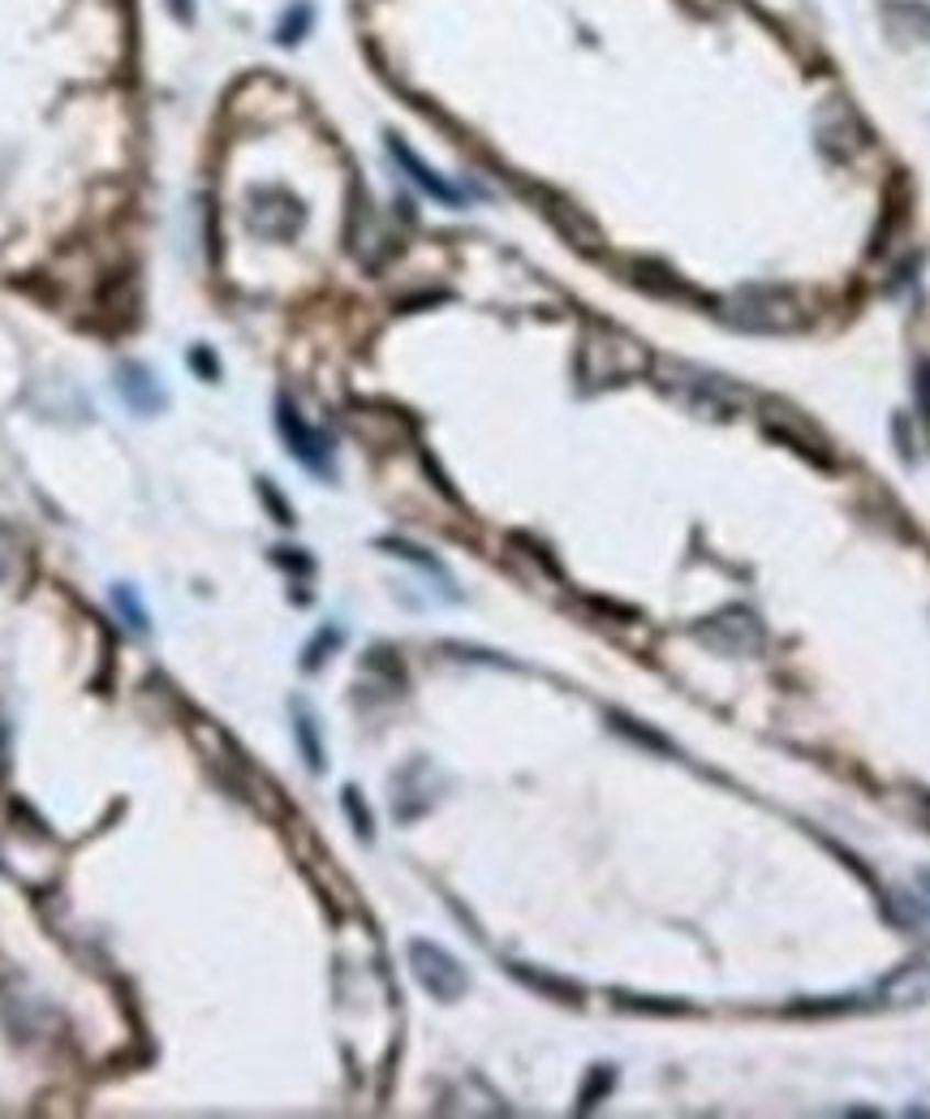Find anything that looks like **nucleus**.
<instances>
[{
	"label": "nucleus",
	"instance_id": "14",
	"mask_svg": "<svg viewBox=\"0 0 930 1119\" xmlns=\"http://www.w3.org/2000/svg\"><path fill=\"white\" fill-rule=\"evenodd\" d=\"M112 603H117V611L125 616V624H134L139 633H147L152 624H147V608L139 603V595L130 590V586H112Z\"/></svg>",
	"mask_w": 930,
	"mask_h": 1119
},
{
	"label": "nucleus",
	"instance_id": "9",
	"mask_svg": "<svg viewBox=\"0 0 930 1119\" xmlns=\"http://www.w3.org/2000/svg\"><path fill=\"white\" fill-rule=\"evenodd\" d=\"M117 392H121L125 406L134 409V413H143V418H152V413L164 409V392H159L155 375L143 362H125V366L117 370Z\"/></svg>",
	"mask_w": 930,
	"mask_h": 1119
},
{
	"label": "nucleus",
	"instance_id": "20",
	"mask_svg": "<svg viewBox=\"0 0 930 1119\" xmlns=\"http://www.w3.org/2000/svg\"><path fill=\"white\" fill-rule=\"evenodd\" d=\"M608 1085H612V1072H608V1068H599V1085H590V1089H586V1098H582V1107H595V1098H599V1094H604V1089H608Z\"/></svg>",
	"mask_w": 930,
	"mask_h": 1119
},
{
	"label": "nucleus",
	"instance_id": "1",
	"mask_svg": "<svg viewBox=\"0 0 930 1119\" xmlns=\"http://www.w3.org/2000/svg\"><path fill=\"white\" fill-rule=\"evenodd\" d=\"M723 323L737 332H754V336H779V332H797L806 323L801 298L784 285H745L737 293H728L720 306Z\"/></svg>",
	"mask_w": 930,
	"mask_h": 1119
},
{
	"label": "nucleus",
	"instance_id": "3",
	"mask_svg": "<svg viewBox=\"0 0 930 1119\" xmlns=\"http://www.w3.org/2000/svg\"><path fill=\"white\" fill-rule=\"evenodd\" d=\"M660 375L685 406H694L707 418H732L737 406L745 401V392L737 384H728L720 375H707V370H694V366H680V362H664Z\"/></svg>",
	"mask_w": 930,
	"mask_h": 1119
},
{
	"label": "nucleus",
	"instance_id": "7",
	"mask_svg": "<svg viewBox=\"0 0 930 1119\" xmlns=\"http://www.w3.org/2000/svg\"><path fill=\"white\" fill-rule=\"evenodd\" d=\"M251 203H255L251 207V224H255V233H267V237H294L307 220L302 203L289 190H258Z\"/></svg>",
	"mask_w": 930,
	"mask_h": 1119
},
{
	"label": "nucleus",
	"instance_id": "8",
	"mask_svg": "<svg viewBox=\"0 0 930 1119\" xmlns=\"http://www.w3.org/2000/svg\"><path fill=\"white\" fill-rule=\"evenodd\" d=\"M775 406V401H772ZM779 413H767V431L772 435H779V440H788L797 453H806L810 461H819V465H827L831 461V453H827V440H823V431L810 422V418H801L797 409H784V406H775Z\"/></svg>",
	"mask_w": 930,
	"mask_h": 1119
},
{
	"label": "nucleus",
	"instance_id": "17",
	"mask_svg": "<svg viewBox=\"0 0 930 1119\" xmlns=\"http://www.w3.org/2000/svg\"><path fill=\"white\" fill-rule=\"evenodd\" d=\"M345 810L358 818V835H370V818H366V810H362L358 788H345Z\"/></svg>",
	"mask_w": 930,
	"mask_h": 1119
},
{
	"label": "nucleus",
	"instance_id": "13",
	"mask_svg": "<svg viewBox=\"0 0 930 1119\" xmlns=\"http://www.w3.org/2000/svg\"><path fill=\"white\" fill-rule=\"evenodd\" d=\"M310 26H314V4H310V0H294V4L285 9V18L276 22V44H285V48L302 44L310 35Z\"/></svg>",
	"mask_w": 930,
	"mask_h": 1119
},
{
	"label": "nucleus",
	"instance_id": "18",
	"mask_svg": "<svg viewBox=\"0 0 930 1119\" xmlns=\"http://www.w3.org/2000/svg\"><path fill=\"white\" fill-rule=\"evenodd\" d=\"M918 401H922V413L930 418V362L918 366Z\"/></svg>",
	"mask_w": 930,
	"mask_h": 1119
},
{
	"label": "nucleus",
	"instance_id": "2",
	"mask_svg": "<svg viewBox=\"0 0 930 1119\" xmlns=\"http://www.w3.org/2000/svg\"><path fill=\"white\" fill-rule=\"evenodd\" d=\"M646 362H651L646 350L638 341L612 332V328H599L582 341V375L590 384H620V379L646 370Z\"/></svg>",
	"mask_w": 930,
	"mask_h": 1119
},
{
	"label": "nucleus",
	"instance_id": "12",
	"mask_svg": "<svg viewBox=\"0 0 930 1119\" xmlns=\"http://www.w3.org/2000/svg\"><path fill=\"white\" fill-rule=\"evenodd\" d=\"M930 995V968L927 965H905L896 977L883 982V999L887 1004H918Z\"/></svg>",
	"mask_w": 930,
	"mask_h": 1119
},
{
	"label": "nucleus",
	"instance_id": "5",
	"mask_svg": "<svg viewBox=\"0 0 930 1119\" xmlns=\"http://www.w3.org/2000/svg\"><path fill=\"white\" fill-rule=\"evenodd\" d=\"M698 638L707 646H716L720 655H754L763 646V624L754 620L750 608H728L716 611L698 624Z\"/></svg>",
	"mask_w": 930,
	"mask_h": 1119
},
{
	"label": "nucleus",
	"instance_id": "15",
	"mask_svg": "<svg viewBox=\"0 0 930 1119\" xmlns=\"http://www.w3.org/2000/svg\"><path fill=\"white\" fill-rule=\"evenodd\" d=\"M298 741L307 745V763L319 771V766H323V750H319V736H314V719H310V714H298Z\"/></svg>",
	"mask_w": 930,
	"mask_h": 1119
},
{
	"label": "nucleus",
	"instance_id": "6",
	"mask_svg": "<svg viewBox=\"0 0 930 1119\" xmlns=\"http://www.w3.org/2000/svg\"><path fill=\"white\" fill-rule=\"evenodd\" d=\"M276 426H280V435H285L289 453L302 461L307 469H314V474H328V469H332V444H328V435H323V431H314L307 418L294 409L289 397H280V401H276Z\"/></svg>",
	"mask_w": 930,
	"mask_h": 1119
},
{
	"label": "nucleus",
	"instance_id": "11",
	"mask_svg": "<svg viewBox=\"0 0 930 1119\" xmlns=\"http://www.w3.org/2000/svg\"><path fill=\"white\" fill-rule=\"evenodd\" d=\"M883 22L900 40L930 44V4H922V0H887L883 4Z\"/></svg>",
	"mask_w": 930,
	"mask_h": 1119
},
{
	"label": "nucleus",
	"instance_id": "19",
	"mask_svg": "<svg viewBox=\"0 0 930 1119\" xmlns=\"http://www.w3.org/2000/svg\"><path fill=\"white\" fill-rule=\"evenodd\" d=\"M168 13H173L181 26H190V22H195V0H168Z\"/></svg>",
	"mask_w": 930,
	"mask_h": 1119
},
{
	"label": "nucleus",
	"instance_id": "4",
	"mask_svg": "<svg viewBox=\"0 0 930 1119\" xmlns=\"http://www.w3.org/2000/svg\"><path fill=\"white\" fill-rule=\"evenodd\" d=\"M410 973L418 977V986L440 999V1004H453L469 990V977H465L462 961L453 952H444L440 943H427V939H413L410 943Z\"/></svg>",
	"mask_w": 930,
	"mask_h": 1119
},
{
	"label": "nucleus",
	"instance_id": "10",
	"mask_svg": "<svg viewBox=\"0 0 930 1119\" xmlns=\"http://www.w3.org/2000/svg\"><path fill=\"white\" fill-rule=\"evenodd\" d=\"M388 152L397 155V164L410 173L413 181H418V186H422L431 199H440V203H449V207H462L465 203L462 190H457V186H449L444 177H435V173H431V168H427V164H422V159H418V155H413L410 147L401 143V139H388Z\"/></svg>",
	"mask_w": 930,
	"mask_h": 1119
},
{
	"label": "nucleus",
	"instance_id": "16",
	"mask_svg": "<svg viewBox=\"0 0 930 1119\" xmlns=\"http://www.w3.org/2000/svg\"><path fill=\"white\" fill-rule=\"evenodd\" d=\"M190 366H195V370H203L207 379H220V362H215V354H211L207 345L190 350Z\"/></svg>",
	"mask_w": 930,
	"mask_h": 1119
}]
</instances>
